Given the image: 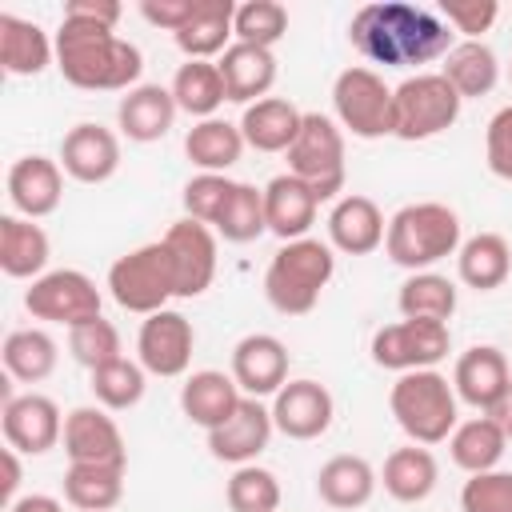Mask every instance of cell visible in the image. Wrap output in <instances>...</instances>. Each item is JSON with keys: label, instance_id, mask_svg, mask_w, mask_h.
Returning <instances> with one entry per match:
<instances>
[{"label": "cell", "instance_id": "cell-1", "mask_svg": "<svg viewBox=\"0 0 512 512\" xmlns=\"http://www.w3.org/2000/svg\"><path fill=\"white\" fill-rule=\"evenodd\" d=\"M452 28L424 4L408 0H376L352 12L348 40L352 48L384 68H420L444 60L452 52Z\"/></svg>", "mask_w": 512, "mask_h": 512}, {"label": "cell", "instance_id": "cell-2", "mask_svg": "<svg viewBox=\"0 0 512 512\" xmlns=\"http://www.w3.org/2000/svg\"><path fill=\"white\" fill-rule=\"evenodd\" d=\"M56 68L72 88L128 92L144 72V56L136 44L120 40L112 28L64 16L56 32Z\"/></svg>", "mask_w": 512, "mask_h": 512}, {"label": "cell", "instance_id": "cell-3", "mask_svg": "<svg viewBox=\"0 0 512 512\" xmlns=\"http://www.w3.org/2000/svg\"><path fill=\"white\" fill-rule=\"evenodd\" d=\"M384 252L408 272H428L436 260L460 252V216L440 200L404 204L384 232Z\"/></svg>", "mask_w": 512, "mask_h": 512}, {"label": "cell", "instance_id": "cell-4", "mask_svg": "<svg viewBox=\"0 0 512 512\" xmlns=\"http://www.w3.org/2000/svg\"><path fill=\"white\" fill-rule=\"evenodd\" d=\"M336 272V256L328 244L304 236V240H288L264 272V296L280 316H304L316 308L320 292L328 288Z\"/></svg>", "mask_w": 512, "mask_h": 512}, {"label": "cell", "instance_id": "cell-5", "mask_svg": "<svg viewBox=\"0 0 512 512\" xmlns=\"http://www.w3.org/2000/svg\"><path fill=\"white\" fill-rule=\"evenodd\" d=\"M388 408L412 444H440L456 432V388L436 368L400 372L388 392Z\"/></svg>", "mask_w": 512, "mask_h": 512}, {"label": "cell", "instance_id": "cell-6", "mask_svg": "<svg viewBox=\"0 0 512 512\" xmlns=\"http://www.w3.org/2000/svg\"><path fill=\"white\" fill-rule=\"evenodd\" d=\"M108 292L124 312H136V316H152L168 308V300L176 296V268L164 240L124 252L108 268Z\"/></svg>", "mask_w": 512, "mask_h": 512}, {"label": "cell", "instance_id": "cell-7", "mask_svg": "<svg viewBox=\"0 0 512 512\" xmlns=\"http://www.w3.org/2000/svg\"><path fill=\"white\" fill-rule=\"evenodd\" d=\"M460 104V92L440 72H416L400 88H392V136L432 140L456 124Z\"/></svg>", "mask_w": 512, "mask_h": 512}, {"label": "cell", "instance_id": "cell-8", "mask_svg": "<svg viewBox=\"0 0 512 512\" xmlns=\"http://www.w3.org/2000/svg\"><path fill=\"white\" fill-rule=\"evenodd\" d=\"M288 172L304 180L320 200H332L344 188V132L324 112H304V124L288 148Z\"/></svg>", "mask_w": 512, "mask_h": 512}, {"label": "cell", "instance_id": "cell-9", "mask_svg": "<svg viewBox=\"0 0 512 512\" xmlns=\"http://www.w3.org/2000/svg\"><path fill=\"white\" fill-rule=\"evenodd\" d=\"M336 124L360 140L392 136V88L372 68H344L332 84Z\"/></svg>", "mask_w": 512, "mask_h": 512}, {"label": "cell", "instance_id": "cell-10", "mask_svg": "<svg viewBox=\"0 0 512 512\" xmlns=\"http://www.w3.org/2000/svg\"><path fill=\"white\" fill-rule=\"evenodd\" d=\"M448 324L440 320H396L376 328L372 336V360L388 372H420L436 368L448 356Z\"/></svg>", "mask_w": 512, "mask_h": 512}, {"label": "cell", "instance_id": "cell-11", "mask_svg": "<svg viewBox=\"0 0 512 512\" xmlns=\"http://www.w3.org/2000/svg\"><path fill=\"white\" fill-rule=\"evenodd\" d=\"M24 308L36 320L76 328V324L100 316V288L76 268H56V272H44L32 280V288L24 292Z\"/></svg>", "mask_w": 512, "mask_h": 512}, {"label": "cell", "instance_id": "cell-12", "mask_svg": "<svg viewBox=\"0 0 512 512\" xmlns=\"http://www.w3.org/2000/svg\"><path fill=\"white\" fill-rule=\"evenodd\" d=\"M192 348H196V332L192 320L176 308H160L152 316H144L140 336H136V352L144 372L152 376H184L192 364Z\"/></svg>", "mask_w": 512, "mask_h": 512}, {"label": "cell", "instance_id": "cell-13", "mask_svg": "<svg viewBox=\"0 0 512 512\" xmlns=\"http://www.w3.org/2000/svg\"><path fill=\"white\" fill-rule=\"evenodd\" d=\"M452 388H456V400H464L468 408H476L484 416H500V408L508 404V392H512V372H508L504 352L496 344H472L456 360Z\"/></svg>", "mask_w": 512, "mask_h": 512}, {"label": "cell", "instance_id": "cell-14", "mask_svg": "<svg viewBox=\"0 0 512 512\" xmlns=\"http://www.w3.org/2000/svg\"><path fill=\"white\" fill-rule=\"evenodd\" d=\"M4 440L8 448L24 452V456H44L48 448H56L64 440V420L56 400L40 396V392H24V396H8L4 400Z\"/></svg>", "mask_w": 512, "mask_h": 512}, {"label": "cell", "instance_id": "cell-15", "mask_svg": "<svg viewBox=\"0 0 512 512\" xmlns=\"http://www.w3.org/2000/svg\"><path fill=\"white\" fill-rule=\"evenodd\" d=\"M164 248L172 252V268H176V296L192 300L200 292H208L212 276H216V236L208 224L200 220H180L164 232Z\"/></svg>", "mask_w": 512, "mask_h": 512}, {"label": "cell", "instance_id": "cell-16", "mask_svg": "<svg viewBox=\"0 0 512 512\" xmlns=\"http://www.w3.org/2000/svg\"><path fill=\"white\" fill-rule=\"evenodd\" d=\"M64 452L68 464H112V468L128 464V448L116 420L108 416V408H92V404L72 408L64 416Z\"/></svg>", "mask_w": 512, "mask_h": 512}, {"label": "cell", "instance_id": "cell-17", "mask_svg": "<svg viewBox=\"0 0 512 512\" xmlns=\"http://www.w3.org/2000/svg\"><path fill=\"white\" fill-rule=\"evenodd\" d=\"M332 392L316 380H288L272 400V424L288 440H316L332 424Z\"/></svg>", "mask_w": 512, "mask_h": 512}, {"label": "cell", "instance_id": "cell-18", "mask_svg": "<svg viewBox=\"0 0 512 512\" xmlns=\"http://www.w3.org/2000/svg\"><path fill=\"white\" fill-rule=\"evenodd\" d=\"M232 380L244 396H276L288 384V348L268 332H252L232 348Z\"/></svg>", "mask_w": 512, "mask_h": 512}, {"label": "cell", "instance_id": "cell-19", "mask_svg": "<svg viewBox=\"0 0 512 512\" xmlns=\"http://www.w3.org/2000/svg\"><path fill=\"white\" fill-rule=\"evenodd\" d=\"M60 168L80 184H104L120 168V140L104 124H76L60 140Z\"/></svg>", "mask_w": 512, "mask_h": 512}, {"label": "cell", "instance_id": "cell-20", "mask_svg": "<svg viewBox=\"0 0 512 512\" xmlns=\"http://www.w3.org/2000/svg\"><path fill=\"white\" fill-rule=\"evenodd\" d=\"M272 428H276L272 424V408H264L256 396H244L236 404V412L220 428L208 432V448H212L216 460H228V464L240 468V464H252L268 448Z\"/></svg>", "mask_w": 512, "mask_h": 512}, {"label": "cell", "instance_id": "cell-21", "mask_svg": "<svg viewBox=\"0 0 512 512\" xmlns=\"http://www.w3.org/2000/svg\"><path fill=\"white\" fill-rule=\"evenodd\" d=\"M64 196V168L48 156H20L8 168V200L24 220L52 216Z\"/></svg>", "mask_w": 512, "mask_h": 512}, {"label": "cell", "instance_id": "cell-22", "mask_svg": "<svg viewBox=\"0 0 512 512\" xmlns=\"http://www.w3.org/2000/svg\"><path fill=\"white\" fill-rule=\"evenodd\" d=\"M384 232H388L384 212H380L376 200H368V196L348 192V196H340V200L332 204V212H328V240H332V248H340L344 256H368V252H376V248L384 244Z\"/></svg>", "mask_w": 512, "mask_h": 512}, {"label": "cell", "instance_id": "cell-23", "mask_svg": "<svg viewBox=\"0 0 512 512\" xmlns=\"http://www.w3.org/2000/svg\"><path fill=\"white\" fill-rule=\"evenodd\" d=\"M216 68H220V80H224V96L232 104H256L276 84V56H272V48H256V44L232 40L228 52L216 60Z\"/></svg>", "mask_w": 512, "mask_h": 512}, {"label": "cell", "instance_id": "cell-24", "mask_svg": "<svg viewBox=\"0 0 512 512\" xmlns=\"http://www.w3.org/2000/svg\"><path fill=\"white\" fill-rule=\"evenodd\" d=\"M316 208H320V196L296 180L292 172L284 176H272L268 188H264V216H268V232H276L284 244L288 240H304L308 228L316 224Z\"/></svg>", "mask_w": 512, "mask_h": 512}, {"label": "cell", "instance_id": "cell-25", "mask_svg": "<svg viewBox=\"0 0 512 512\" xmlns=\"http://www.w3.org/2000/svg\"><path fill=\"white\" fill-rule=\"evenodd\" d=\"M176 100H172V88H160V84H136L120 96V108H116V124L128 140L136 144H152V140H164L172 120H176Z\"/></svg>", "mask_w": 512, "mask_h": 512}, {"label": "cell", "instance_id": "cell-26", "mask_svg": "<svg viewBox=\"0 0 512 512\" xmlns=\"http://www.w3.org/2000/svg\"><path fill=\"white\" fill-rule=\"evenodd\" d=\"M240 400H244V392L236 388V380L224 376V372H216V368L192 372V376L184 380V388H180V412H184L196 428H204V432L220 428V424L236 412Z\"/></svg>", "mask_w": 512, "mask_h": 512}, {"label": "cell", "instance_id": "cell-27", "mask_svg": "<svg viewBox=\"0 0 512 512\" xmlns=\"http://www.w3.org/2000/svg\"><path fill=\"white\" fill-rule=\"evenodd\" d=\"M300 124H304V112L284 96H264V100L248 104L240 116L244 144L256 152H288Z\"/></svg>", "mask_w": 512, "mask_h": 512}, {"label": "cell", "instance_id": "cell-28", "mask_svg": "<svg viewBox=\"0 0 512 512\" xmlns=\"http://www.w3.org/2000/svg\"><path fill=\"white\" fill-rule=\"evenodd\" d=\"M56 40L32 20H20L16 12H0V68L8 76H36L52 64Z\"/></svg>", "mask_w": 512, "mask_h": 512}, {"label": "cell", "instance_id": "cell-29", "mask_svg": "<svg viewBox=\"0 0 512 512\" xmlns=\"http://www.w3.org/2000/svg\"><path fill=\"white\" fill-rule=\"evenodd\" d=\"M372 492H376V472L364 456L340 452V456L324 460L320 472H316V496L328 508H340V512L364 508L372 500Z\"/></svg>", "mask_w": 512, "mask_h": 512}, {"label": "cell", "instance_id": "cell-30", "mask_svg": "<svg viewBox=\"0 0 512 512\" xmlns=\"http://www.w3.org/2000/svg\"><path fill=\"white\" fill-rule=\"evenodd\" d=\"M232 20H236V4L232 0H196L188 24L172 40L188 60H212L216 52L220 56L228 52V40L236 36Z\"/></svg>", "mask_w": 512, "mask_h": 512}, {"label": "cell", "instance_id": "cell-31", "mask_svg": "<svg viewBox=\"0 0 512 512\" xmlns=\"http://www.w3.org/2000/svg\"><path fill=\"white\" fill-rule=\"evenodd\" d=\"M384 492L400 504H420L432 496L436 480H440V468H436V456L424 448V444H408V448H396L388 452L384 460Z\"/></svg>", "mask_w": 512, "mask_h": 512}, {"label": "cell", "instance_id": "cell-32", "mask_svg": "<svg viewBox=\"0 0 512 512\" xmlns=\"http://www.w3.org/2000/svg\"><path fill=\"white\" fill-rule=\"evenodd\" d=\"M48 264V232L24 216H0V268L12 280H36Z\"/></svg>", "mask_w": 512, "mask_h": 512}, {"label": "cell", "instance_id": "cell-33", "mask_svg": "<svg viewBox=\"0 0 512 512\" xmlns=\"http://www.w3.org/2000/svg\"><path fill=\"white\" fill-rule=\"evenodd\" d=\"M456 272L468 288L492 292L512 276V248L500 232H476L472 240L460 244L456 252Z\"/></svg>", "mask_w": 512, "mask_h": 512}, {"label": "cell", "instance_id": "cell-34", "mask_svg": "<svg viewBox=\"0 0 512 512\" xmlns=\"http://www.w3.org/2000/svg\"><path fill=\"white\" fill-rule=\"evenodd\" d=\"M508 448V432L496 416H476V420H464L456 424V432L448 436V452L456 460V468H464L468 476L476 472H492L500 464Z\"/></svg>", "mask_w": 512, "mask_h": 512}, {"label": "cell", "instance_id": "cell-35", "mask_svg": "<svg viewBox=\"0 0 512 512\" xmlns=\"http://www.w3.org/2000/svg\"><path fill=\"white\" fill-rule=\"evenodd\" d=\"M440 76L460 92V100L488 96L500 80V60L484 40H460L440 64Z\"/></svg>", "mask_w": 512, "mask_h": 512}, {"label": "cell", "instance_id": "cell-36", "mask_svg": "<svg viewBox=\"0 0 512 512\" xmlns=\"http://www.w3.org/2000/svg\"><path fill=\"white\" fill-rule=\"evenodd\" d=\"M244 148H248V144H244L240 124H228V120H220V116L196 120V124L188 128V136H184V156H188L200 172H220V176H224V172L240 160Z\"/></svg>", "mask_w": 512, "mask_h": 512}, {"label": "cell", "instance_id": "cell-37", "mask_svg": "<svg viewBox=\"0 0 512 512\" xmlns=\"http://www.w3.org/2000/svg\"><path fill=\"white\" fill-rule=\"evenodd\" d=\"M124 496V468L112 464H68L64 500L80 512H108Z\"/></svg>", "mask_w": 512, "mask_h": 512}, {"label": "cell", "instance_id": "cell-38", "mask_svg": "<svg viewBox=\"0 0 512 512\" xmlns=\"http://www.w3.org/2000/svg\"><path fill=\"white\" fill-rule=\"evenodd\" d=\"M172 100L180 112L196 116V120H212L216 108L228 100L224 96V80H220V68L212 60H188L176 68L172 76Z\"/></svg>", "mask_w": 512, "mask_h": 512}, {"label": "cell", "instance_id": "cell-39", "mask_svg": "<svg viewBox=\"0 0 512 512\" xmlns=\"http://www.w3.org/2000/svg\"><path fill=\"white\" fill-rule=\"evenodd\" d=\"M0 356H4L8 376L24 380V384H40V380L52 376L60 352H56V340L44 328H16V332L4 336Z\"/></svg>", "mask_w": 512, "mask_h": 512}, {"label": "cell", "instance_id": "cell-40", "mask_svg": "<svg viewBox=\"0 0 512 512\" xmlns=\"http://www.w3.org/2000/svg\"><path fill=\"white\" fill-rule=\"evenodd\" d=\"M396 308L404 320H440L448 324V316L456 312V284L440 272H412L400 284Z\"/></svg>", "mask_w": 512, "mask_h": 512}, {"label": "cell", "instance_id": "cell-41", "mask_svg": "<svg viewBox=\"0 0 512 512\" xmlns=\"http://www.w3.org/2000/svg\"><path fill=\"white\" fill-rule=\"evenodd\" d=\"M216 232L228 240V244H248L256 240L260 232H268V216H264V188L256 184H240L232 188L220 220H216Z\"/></svg>", "mask_w": 512, "mask_h": 512}, {"label": "cell", "instance_id": "cell-42", "mask_svg": "<svg viewBox=\"0 0 512 512\" xmlns=\"http://www.w3.org/2000/svg\"><path fill=\"white\" fill-rule=\"evenodd\" d=\"M88 388L100 400V408L124 412V408L140 404V396H144V364H136L128 356H120L112 364H100V368H92V384Z\"/></svg>", "mask_w": 512, "mask_h": 512}, {"label": "cell", "instance_id": "cell-43", "mask_svg": "<svg viewBox=\"0 0 512 512\" xmlns=\"http://www.w3.org/2000/svg\"><path fill=\"white\" fill-rule=\"evenodd\" d=\"M232 32H236L240 44L272 48V44H280L284 32H288V8L276 4V0H248V4H236Z\"/></svg>", "mask_w": 512, "mask_h": 512}, {"label": "cell", "instance_id": "cell-44", "mask_svg": "<svg viewBox=\"0 0 512 512\" xmlns=\"http://www.w3.org/2000/svg\"><path fill=\"white\" fill-rule=\"evenodd\" d=\"M228 508L232 512H276L280 508V480L260 464H240L228 480Z\"/></svg>", "mask_w": 512, "mask_h": 512}, {"label": "cell", "instance_id": "cell-45", "mask_svg": "<svg viewBox=\"0 0 512 512\" xmlns=\"http://www.w3.org/2000/svg\"><path fill=\"white\" fill-rule=\"evenodd\" d=\"M68 348H72V356H76L88 372L124 356V352H120V332H116V324H112V320H104V316H96V320H84V324L68 328Z\"/></svg>", "mask_w": 512, "mask_h": 512}, {"label": "cell", "instance_id": "cell-46", "mask_svg": "<svg viewBox=\"0 0 512 512\" xmlns=\"http://www.w3.org/2000/svg\"><path fill=\"white\" fill-rule=\"evenodd\" d=\"M232 188H236V180H228V176H220V172H200V176H192V180L184 184V212H188V220H200V224H212V228H216V220H220V212H224Z\"/></svg>", "mask_w": 512, "mask_h": 512}, {"label": "cell", "instance_id": "cell-47", "mask_svg": "<svg viewBox=\"0 0 512 512\" xmlns=\"http://www.w3.org/2000/svg\"><path fill=\"white\" fill-rule=\"evenodd\" d=\"M464 512H512V472H476L460 488Z\"/></svg>", "mask_w": 512, "mask_h": 512}, {"label": "cell", "instance_id": "cell-48", "mask_svg": "<svg viewBox=\"0 0 512 512\" xmlns=\"http://www.w3.org/2000/svg\"><path fill=\"white\" fill-rule=\"evenodd\" d=\"M440 16L452 32L468 36V40H480V32H488L500 16V4L496 0H440Z\"/></svg>", "mask_w": 512, "mask_h": 512}, {"label": "cell", "instance_id": "cell-49", "mask_svg": "<svg viewBox=\"0 0 512 512\" xmlns=\"http://www.w3.org/2000/svg\"><path fill=\"white\" fill-rule=\"evenodd\" d=\"M484 156H488L492 176H500V180L512 184V104H504V108L488 120V132H484Z\"/></svg>", "mask_w": 512, "mask_h": 512}, {"label": "cell", "instance_id": "cell-50", "mask_svg": "<svg viewBox=\"0 0 512 512\" xmlns=\"http://www.w3.org/2000/svg\"><path fill=\"white\" fill-rule=\"evenodd\" d=\"M192 8H196V0H140V16H144L148 24L172 32V36L188 24Z\"/></svg>", "mask_w": 512, "mask_h": 512}, {"label": "cell", "instance_id": "cell-51", "mask_svg": "<svg viewBox=\"0 0 512 512\" xmlns=\"http://www.w3.org/2000/svg\"><path fill=\"white\" fill-rule=\"evenodd\" d=\"M64 16L72 20H92V24H104V28H116V20L124 16V8L116 0H68L64 4Z\"/></svg>", "mask_w": 512, "mask_h": 512}, {"label": "cell", "instance_id": "cell-52", "mask_svg": "<svg viewBox=\"0 0 512 512\" xmlns=\"http://www.w3.org/2000/svg\"><path fill=\"white\" fill-rule=\"evenodd\" d=\"M16 488H20V452L16 448H4V480H0L4 504H16Z\"/></svg>", "mask_w": 512, "mask_h": 512}, {"label": "cell", "instance_id": "cell-53", "mask_svg": "<svg viewBox=\"0 0 512 512\" xmlns=\"http://www.w3.org/2000/svg\"><path fill=\"white\" fill-rule=\"evenodd\" d=\"M8 512H64V508H60V500L32 492V496H20L16 504H8Z\"/></svg>", "mask_w": 512, "mask_h": 512}, {"label": "cell", "instance_id": "cell-54", "mask_svg": "<svg viewBox=\"0 0 512 512\" xmlns=\"http://www.w3.org/2000/svg\"><path fill=\"white\" fill-rule=\"evenodd\" d=\"M500 424H504V432H508V440H512V392H508V404L500 408V416H496Z\"/></svg>", "mask_w": 512, "mask_h": 512}, {"label": "cell", "instance_id": "cell-55", "mask_svg": "<svg viewBox=\"0 0 512 512\" xmlns=\"http://www.w3.org/2000/svg\"><path fill=\"white\" fill-rule=\"evenodd\" d=\"M508 80H512V64H508Z\"/></svg>", "mask_w": 512, "mask_h": 512}]
</instances>
